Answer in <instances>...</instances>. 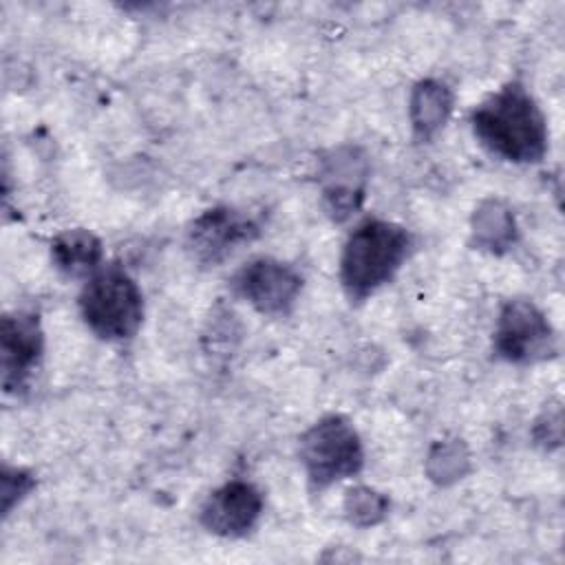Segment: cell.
<instances>
[{"label":"cell","mask_w":565,"mask_h":565,"mask_svg":"<svg viewBox=\"0 0 565 565\" xmlns=\"http://www.w3.org/2000/svg\"><path fill=\"white\" fill-rule=\"evenodd\" d=\"M470 121L475 137L505 161L534 163L547 150L545 117L519 82L505 84L479 104Z\"/></svg>","instance_id":"1"},{"label":"cell","mask_w":565,"mask_h":565,"mask_svg":"<svg viewBox=\"0 0 565 565\" xmlns=\"http://www.w3.org/2000/svg\"><path fill=\"white\" fill-rule=\"evenodd\" d=\"M411 249V234L391 221L369 218L344 243L340 258L342 287L351 300H364L402 267Z\"/></svg>","instance_id":"2"},{"label":"cell","mask_w":565,"mask_h":565,"mask_svg":"<svg viewBox=\"0 0 565 565\" xmlns=\"http://www.w3.org/2000/svg\"><path fill=\"white\" fill-rule=\"evenodd\" d=\"M86 327L104 340L132 338L143 318V296L137 282L119 267L95 271L79 294Z\"/></svg>","instance_id":"3"},{"label":"cell","mask_w":565,"mask_h":565,"mask_svg":"<svg viewBox=\"0 0 565 565\" xmlns=\"http://www.w3.org/2000/svg\"><path fill=\"white\" fill-rule=\"evenodd\" d=\"M300 461L311 486L320 490L360 472L364 452L355 428L344 417L331 415L302 435Z\"/></svg>","instance_id":"4"},{"label":"cell","mask_w":565,"mask_h":565,"mask_svg":"<svg viewBox=\"0 0 565 565\" xmlns=\"http://www.w3.org/2000/svg\"><path fill=\"white\" fill-rule=\"evenodd\" d=\"M556 338L547 318L530 300H510L497 320L494 351L512 364H532L554 353Z\"/></svg>","instance_id":"5"},{"label":"cell","mask_w":565,"mask_h":565,"mask_svg":"<svg viewBox=\"0 0 565 565\" xmlns=\"http://www.w3.org/2000/svg\"><path fill=\"white\" fill-rule=\"evenodd\" d=\"M302 287L300 274L276 258H254L234 276V291L263 316L291 311Z\"/></svg>","instance_id":"6"},{"label":"cell","mask_w":565,"mask_h":565,"mask_svg":"<svg viewBox=\"0 0 565 565\" xmlns=\"http://www.w3.org/2000/svg\"><path fill=\"white\" fill-rule=\"evenodd\" d=\"M258 223L234 207L221 205L203 212L188 230V247L203 265H216L238 245L258 236Z\"/></svg>","instance_id":"7"},{"label":"cell","mask_w":565,"mask_h":565,"mask_svg":"<svg viewBox=\"0 0 565 565\" xmlns=\"http://www.w3.org/2000/svg\"><path fill=\"white\" fill-rule=\"evenodd\" d=\"M2 384L4 391L24 388L42 355V331L38 316L26 311L2 318Z\"/></svg>","instance_id":"8"},{"label":"cell","mask_w":565,"mask_h":565,"mask_svg":"<svg viewBox=\"0 0 565 565\" xmlns=\"http://www.w3.org/2000/svg\"><path fill=\"white\" fill-rule=\"evenodd\" d=\"M263 497L247 481H227L201 508V523L218 536H243L258 521Z\"/></svg>","instance_id":"9"},{"label":"cell","mask_w":565,"mask_h":565,"mask_svg":"<svg viewBox=\"0 0 565 565\" xmlns=\"http://www.w3.org/2000/svg\"><path fill=\"white\" fill-rule=\"evenodd\" d=\"M51 258L71 278L95 274L102 260V243L88 230H66L51 243Z\"/></svg>","instance_id":"10"},{"label":"cell","mask_w":565,"mask_h":565,"mask_svg":"<svg viewBox=\"0 0 565 565\" xmlns=\"http://www.w3.org/2000/svg\"><path fill=\"white\" fill-rule=\"evenodd\" d=\"M450 113V93L437 82H422L413 93V126L424 139L439 130Z\"/></svg>","instance_id":"11"}]
</instances>
